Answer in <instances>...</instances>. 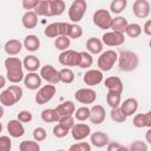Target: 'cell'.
I'll return each mask as SVG.
<instances>
[{
  "instance_id": "277c9868",
  "label": "cell",
  "mask_w": 151,
  "mask_h": 151,
  "mask_svg": "<svg viewBox=\"0 0 151 151\" xmlns=\"http://www.w3.org/2000/svg\"><path fill=\"white\" fill-rule=\"evenodd\" d=\"M87 4L85 0H74L68 8V18L72 24L79 22L86 13Z\"/></svg>"
},
{
  "instance_id": "1f68e13d",
  "label": "cell",
  "mask_w": 151,
  "mask_h": 151,
  "mask_svg": "<svg viewBox=\"0 0 151 151\" xmlns=\"http://www.w3.org/2000/svg\"><path fill=\"white\" fill-rule=\"evenodd\" d=\"M106 103L111 109H116L119 107L120 103H122V96L120 93H116L112 91H109L106 94Z\"/></svg>"
},
{
  "instance_id": "2e32d148",
  "label": "cell",
  "mask_w": 151,
  "mask_h": 151,
  "mask_svg": "<svg viewBox=\"0 0 151 151\" xmlns=\"http://www.w3.org/2000/svg\"><path fill=\"white\" fill-rule=\"evenodd\" d=\"M55 112L60 118H64V117H68V116H72L76 111V106H74V103L72 100H66L61 104H59L55 109Z\"/></svg>"
},
{
  "instance_id": "e575fe53",
  "label": "cell",
  "mask_w": 151,
  "mask_h": 151,
  "mask_svg": "<svg viewBox=\"0 0 151 151\" xmlns=\"http://www.w3.org/2000/svg\"><path fill=\"white\" fill-rule=\"evenodd\" d=\"M59 80L64 84H71L74 80V73L71 68L65 67L59 71Z\"/></svg>"
},
{
  "instance_id": "680465c9",
  "label": "cell",
  "mask_w": 151,
  "mask_h": 151,
  "mask_svg": "<svg viewBox=\"0 0 151 151\" xmlns=\"http://www.w3.org/2000/svg\"><path fill=\"white\" fill-rule=\"evenodd\" d=\"M118 151H129V147H126V146H120V147L118 149Z\"/></svg>"
},
{
  "instance_id": "4fadbf2b",
  "label": "cell",
  "mask_w": 151,
  "mask_h": 151,
  "mask_svg": "<svg viewBox=\"0 0 151 151\" xmlns=\"http://www.w3.org/2000/svg\"><path fill=\"white\" fill-rule=\"evenodd\" d=\"M103 72L99 71V70H88L85 72L84 77H83V80L86 85L88 86H96L98 84H100L103 81Z\"/></svg>"
},
{
  "instance_id": "9c48e42d",
  "label": "cell",
  "mask_w": 151,
  "mask_h": 151,
  "mask_svg": "<svg viewBox=\"0 0 151 151\" xmlns=\"http://www.w3.org/2000/svg\"><path fill=\"white\" fill-rule=\"evenodd\" d=\"M101 42H103V45L105 44L110 47L120 46L125 42V35L123 33H118V32H113V31L106 32L101 37Z\"/></svg>"
},
{
  "instance_id": "44dd1931",
  "label": "cell",
  "mask_w": 151,
  "mask_h": 151,
  "mask_svg": "<svg viewBox=\"0 0 151 151\" xmlns=\"http://www.w3.org/2000/svg\"><path fill=\"white\" fill-rule=\"evenodd\" d=\"M104 85L109 91L116 92V93H120L123 92V81L120 80V78L118 77H109L104 80Z\"/></svg>"
},
{
  "instance_id": "f1b7e54d",
  "label": "cell",
  "mask_w": 151,
  "mask_h": 151,
  "mask_svg": "<svg viewBox=\"0 0 151 151\" xmlns=\"http://www.w3.org/2000/svg\"><path fill=\"white\" fill-rule=\"evenodd\" d=\"M83 35V28L78 24L67 22L66 26V37L70 39H78Z\"/></svg>"
},
{
  "instance_id": "d4e9b609",
  "label": "cell",
  "mask_w": 151,
  "mask_h": 151,
  "mask_svg": "<svg viewBox=\"0 0 151 151\" xmlns=\"http://www.w3.org/2000/svg\"><path fill=\"white\" fill-rule=\"evenodd\" d=\"M22 67H25L28 72H37L38 68H40V60L33 54L26 55L22 60Z\"/></svg>"
},
{
  "instance_id": "f907efd6",
  "label": "cell",
  "mask_w": 151,
  "mask_h": 151,
  "mask_svg": "<svg viewBox=\"0 0 151 151\" xmlns=\"http://www.w3.org/2000/svg\"><path fill=\"white\" fill-rule=\"evenodd\" d=\"M8 90L14 94V97L17 98L18 101L22 98V88H21L19 85H11V86L8 87Z\"/></svg>"
},
{
  "instance_id": "30bf717a",
  "label": "cell",
  "mask_w": 151,
  "mask_h": 151,
  "mask_svg": "<svg viewBox=\"0 0 151 151\" xmlns=\"http://www.w3.org/2000/svg\"><path fill=\"white\" fill-rule=\"evenodd\" d=\"M76 100L79 101L80 104H92L96 101L97 99V92L90 87H84V88H79L76 93H74Z\"/></svg>"
},
{
  "instance_id": "ac0fdd59",
  "label": "cell",
  "mask_w": 151,
  "mask_h": 151,
  "mask_svg": "<svg viewBox=\"0 0 151 151\" xmlns=\"http://www.w3.org/2000/svg\"><path fill=\"white\" fill-rule=\"evenodd\" d=\"M119 109L122 110V112L125 114V117H130L132 114H134L138 110V101L134 98H127L125 99L123 103H120Z\"/></svg>"
},
{
  "instance_id": "6da1fadb",
  "label": "cell",
  "mask_w": 151,
  "mask_h": 151,
  "mask_svg": "<svg viewBox=\"0 0 151 151\" xmlns=\"http://www.w3.org/2000/svg\"><path fill=\"white\" fill-rule=\"evenodd\" d=\"M6 67V79L12 84H19L24 80L22 61L17 57H8L5 60Z\"/></svg>"
},
{
  "instance_id": "681fc988",
  "label": "cell",
  "mask_w": 151,
  "mask_h": 151,
  "mask_svg": "<svg viewBox=\"0 0 151 151\" xmlns=\"http://www.w3.org/2000/svg\"><path fill=\"white\" fill-rule=\"evenodd\" d=\"M58 124H60L61 126H64V127L67 129V130H71L76 123H74V118H73L72 116H68V117L60 118V119L58 120Z\"/></svg>"
},
{
  "instance_id": "7a4b0ae2",
  "label": "cell",
  "mask_w": 151,
  "mask_h": 151,
  "mask_svg": "<svg viewBox=\"0 0 151 151\" xmlns=\"http://www.w3.org/2000/svg\"><path fill=\"white\" fill-rule=\"evenodd\" d=\"M139 65V58L137 53L132 51H122L118 55V66L120 71L131 72L134 71Z\"/></svg>"
},
{
  "instance_id": "7bdbcfd3",
  "label": "cell",
  "mask_w": 151,
  "mask_h": 151,
  "mask_svg": "<svg viewBox=\"0 0 151 151\" xmlns=\"http://www.w3.org/2000/svg\"><path fill=\"white\" fill-rule=\"evenodd\" d=\"M46 137H47V132L44 127L38 126L33 130V138H34L35 142H42V140L46 139Z\"/></svg>"
},
{
  "instance_id": "d6986e66",
  "label": "cell",
  "mask_w": 151,
  "mask_h": 151,
  "mask_svg": "<svg viewBox=\"0 0 151 151\" xmlns=\"http://www.w3.org/2000/svg\"><path fill=\"white\" fill-rule=\"evenodd\" d=\"M132 124L134 127H138V129H143V127L151 129V112L149 111L146 113L134 114Z\"/></svg>"
},
{
  "instance_id": "cb8c5ba5",
  "label": "cell",
  "mask_w": 151,
  "mask_h": 151,
  "mask_svg": "<svg viewBox=\"0 0 151 151\" xmlns=\"http://www.w3.org/2000/svg\"><path fill=\"white\" fill-rule=\"evenodd\" d=\"M103 42L98 38H90L86 41V50L87 52L92 54H100L103 52Z\"/></svg>"
},
{
  "instance_id": "f5cc1de1",
  "label": "cell",
  "mask_w": 151,
  "mask_h": 151,
  "mask_svg": "<svg viewBox=\"0 0 151 151\" xmlns=\"http://www.w3.org/2000/svg\"><path fill=\"white\" fill-rule=\"evenodd\" d=\"M122 145L117 142H109L107 143V151H118V149Z\"/></svg>"
},
{
  "instance_id": "7c38bea8",
  "label": "cell",
  "mask_w": 151,
  "mask_h": 151,
  "mask_svg": "<svg viewBox=\"0 0 151 151\" xmlns=\"http://www.w3.org/2000/svg\"><path fill=\"white\" fill-rule=\"evenodd\" d=\"M70 132L74 140H83L91 134V127L85 123H79V124H74L73 127L70 130Z\"/></svg>"
},
{
  "instance_id": "9f6ffc18",
  "label": "cell",
  "mask_w": 151,
  "mask_h": 151,
  "mask_svg": "<svg viewBox=\"0 0 151 151\" xmlns=\"http://www.w3.org/2000/svg\"><path fill=\"white\" fill-rule=\"evenodd\" d=\"M145 138H146V143H151V129H149V130L146 131Z\"/></svg>"
},
{
  "instance_id": "d6a6232c",
  "label": "cell",
  "mask_w": 151,
  "mask_h": 151,
  "mask_svg": "<svg viewBox=\"0 0 151 151\" xmlns=\"http://www.w3.org/2000/svg\"><path fill=\"white\" fill-rule=\"evenodd\" d=\"M40 117H41L42 122H45V123H58V120H59V117H58V114H57L54 109H45V110H42Z\"/></svg>"
},
{
  "instance_id": "db71d44e",
  "label": "cell",
  "mask_w": 151,
  "mask_h": 151,
  "mask_svg": "<svg viewBox=\"0 0 151 151\" xmlns=\"http://www.w3.org/2000/svg\"><path fill=\"white\" fill-rule=\"evenodd\" d=\"M142 29H143V32H144L146 35H151V20H150V19L145 21V24H144V26H143Z\"/></svg>"
},
{
  "instance_id": "9a60e30c",
  "label": "cell",
  "mask_w": 151,
  "mask_h": 151,
  "mask_svg": "<svg viewBox=\"0 0 151 151\" xmlns=\"http://www.w3.org/2000/svg\"><path fill=\"white\" fill-rule=\"evenodd\" d=\"M24 85L28 90H38L41 86V77L37 72H28L24 77Z\"/></svg>"
},
{
  "instance_id": "8d00e7d4",
  "label": "cell",
  "mask_w": 151,
  "mask_h": 151,
  "mask_svg": "<svg viewBox=\"0 0 151 151\" xmlns=\"http://www.w3.org/2000/svg\"><path fill=\"white\" fill-rule=\"evenodd\" d=\"M20 151H40V145L35 140H22L19 145Z\"/></svg>"
},
{
  "instance_id": "c3c4849f",
  "label": "cell",
  "mask_w": 151,
  "mask_h": 151,
  "mask_svg": "<svg viewBox=\"0 0 151 151\" xmlns=\"http://www.w3.org/2000/svg\"><path fill=\"white\" fill-rule=\"evenodd\" d=\"M17 119L20 122V123H29L32 119H33V116H32V112L31 111H27V110H22L18 113V117Z\"/></svg>"
},
{
  "instance_id": "52a82bcc",
  "label": "cell",
  "mask_w": 151,
  "mask_h": 151,
  "mask_svg": "<svg viewBox=\"0 0 151 151\" xmlns=\"http://www.w3.org/2000/svg\"><path fill=\"white\" fill-rule=\"evenodd\" d=\"M39 76L41 77V79L46 80L51 85H57L58 83H60V80H59V71H57L54 68V66H52V65H44L40 68Z\"/></svg>"
},
{
  "instance_id": "91938a15",
  "label": "cell",
  "mask_w": 151,
  "mask_h": 151,
  "mask_svg": "<svg viewBox=\"0 0 151 151\" xmlns=\"http://www.w3.org/2000/svg\"><path fill=\"white\" fill-rule=\"evenodd\" d=\"M1 131H2V124L0 123V132H1Z\"/></svg>"
},
{
  "instance_id": "603a6c76",
  "label": "cell",
  "mask_w": 151,
  "mask_h": 151,
  "mask_svg": "<svg viewBox=\"0 0 151 151\" xmlns=\"http://www.w3.org/2000/svg\"><path fill=\"white\" fill-rule=\"evenodd\" d=\"M90 142L93 146L96 147H103L105 145H107V143L110 142L109 140V136L105 133V132H101V131H97V132H93L91 136H90Z\"/></svg>"
},
{
  "instance_id": "e0dca14e",
  "label": "cell",
  "mask_w": 151,
  "mask_h": 151,
  "mask_svg": "<svg viewBox=\"0 0 151 151\" xmlns=\"http://www.w3.org/2000/svg\"><path fill=\"white\" fill-rule=\"evenodd\" d=\"M7 132L9 133L11 137L13 138H19L22 137L25 133V127L22 123H20L18 119H12L7 123Z\"/></svg>"
},
{
  "instance_id": "5bb4252c",
  "label": "cell",
  "mask_w": 151,
  "mask_h": 151,
  "mask_svg": "<svg viewBox=\"0 0 151 151\" xmlns=\"http://www.w3.org/2000/svg\"><path fill=\"white\" fill-rule=\"evenodd\" d=\"M106 118V112H105V109L101 106V105H93L91 109H90V122L98 125V124H101Z\"/></svg>"
},
{
  "instance_id": "7402d4cb",
  "label": "cell",
  "mask_w": 151,
  "mask_h": 151,
  "mask_svg": "<svg viewBox=\"0 0 151 151\" xmlns=\"http://www.w3.org/2000/svg\"><path fill=\"white\" fill-rule=\"evenodd\" d=\"M129 22H127V19L122 17V15H117L114 18H112L111 20V25H110V28L113 31V32H118V33H123L125 32L126 27H127Z\"/></svg>"
},
{
  "instance_id": "b9f144b4",
  "label": "cell",
  "mask_w": 151,
  "mask_h": 151,
  "mask_svg": "<svg viewBox=\"0 0 151 151\" xmlns=\"http://www.w3.org/2000/svg\"><path fill=\"white\" fill-rule=\"evenodd\" d=\"M110 117L113 122L116 123H124L126 120V117L125 114L122 112V110L119 107H116V109H111V112H110Z\"/></svg>"
},
{
  "instance_id": "6f0895ef",
  "label": "cell",
  "mask_w": 151,
  "mask_h": 151,
  "mask_svg": "<svg viewBox=\"0 0 151 151\" xmlns=\"http://www.w3.org/2000/svg\"><path fill=\"white\" fill-rule=\"evenodd\" d=\"M4 113H5V111H4V107H2V105H0V119L2 118Z\"/></svg>"
},
{
  "instance_id": "4316f807",
  "label": "cell",
  "mask_w": 151,
  "mask_h": 151,
  "mask_svg": "<svg viewBox=\"0 0 151 151\" xmlns=\"http://www.w3.org/2000/svg\"><path fill=\"white\" fill-rule=\"evenodd\" d=\"M22 46H24L27 51H29V52H35V51H38L39 47H40V40H39V38H38L37 35H34V34H28V35L25 37L24 42H22Z\"/></svg>"
},
{
  "instance_id": "ee69618b",
  "label": "cell",
  "mask_w": 151,
  "mask_h": 151,
  "mask_svg": "<svg viewBox=\"0 0 151 151\" xmlns=\"http://www.w3.org/2000/svg\"><path fill=\"white\" fill-rule=\"evenodd\" d=\"M67 151H91V145L86 142H79V143L72 144Z\"/></svg>"
},
{
  "instance_id": "4dcf8cb0",
  "label": "cell",
  "mask_w": 151,
  "mask_h": 151,
  "mask_svg": "<svg viewBox=\"0 0 151 151\" xmlns=\"http://www.w3.org/2000/svg\"><path fill=\"white\" fill-rule=\"evenodd\" d=\"M0 103L4 106H13L15 103H18V100L14 97V94L8 88H6L0 93Z\"/></svg>"
},
{
  "instance_id": "ffe728a7",
  "label": "cell",
  "mask_w": 151,
  "mask_h": 151,
  "mask_svg": "<svg viewBox=\"0 0 151 151\" xmlns=\"http://www.w3.org/2000/svg\"><path fill=\"white\" fill-rule=\"evenodd\" d=\"M4 50H5V52H6L8 55H11V57L17 55V54H19V53L21 52V50H22V42H21L20 40H18V39L7 40L6 44H5V46H4Z\"/></svg>"
},
{
  "instance_id": "d590c367",
  "label": "cell",
  "mask_w": 151,
  "mask_h": 151,
  "mask_svg": "<svg viewBox=\"0 0 151 151\" xmlns=\"http://www.w3.org/2000/svg\"><path fill=\"white\" fill-rule=\"evenodd\" d=\"M44 34L47 38H58V37H60L59 22H52V24L47 25L44 29Z\"/></svg>"
},
{
  "instance_id": "11a10c76",
  "label": "cell",
  "mask_w": 151,
  "mask_h": 151,
  "mask_svg": "<svg viewBox=\"0 0 151 151\" xmlns=\"http://www.w3.org/2000/svg\"><path fill=\"white\" fill-rule=\"evenodd\" d=\"M5 85H6V78L0 74V88L5 87Z\"/></svg>"
},
{
  "instance_id": "8fae6325",
  "label": "cell",
  "mask_w": 151,
  "mask_h": 151,
  "mask_svg": "<svg viewBox=\"0 0 151 151\" xmlns=\"http://www.w3.org/2000/svg\"><path fill=\"white\" fill-rule=\"evenodd\" d=\"M133 14L139 19H145L150 14V2L147 0H136L132 5Z\"/></svg>"
},
{
  "instance_id": "8992f818",
  "label": "cell",
  "mask_w": 151,
  "mask_h": 151,
  "mask_svg": "<svg viewBox=\"0 0 151 151\" xmlns=\"http://www.w3.org/2000/svg\"><path fill=\"white\" fill-rule=\"evenodd\" d=\"M111 13L107 9H97L93 13V24L101 28V29H109L111 25Z\"/></svg>"
},
{
  "instance_id": "83f0119b",
  "label": "cell",
  "mask_w": 151,
  "mask_h": 151,
  "mask_svg": "<svg viewBox=\"0 0 151 151\" xmlns=\"http://www.w3.org/2000/svg\"><path fill=\"white\" fill-rule=\"evenodd\" d=\"M66 5L63 0H50V17L61 15L65 12Z\"/></svg>"
},
{
  "instance_id": "f546056e",
  "label": "cell",
  "mask_w": 151,
  "mask_h": 151,
  "mask_svg": "<svg viewBox=\"0 0 151 151\" xmlns=\"http://www.w3.org/2000/svg\"><path fill=\"white\" fill-rule=\"evenodd\" d=\"M33 12L37 17H50V0H39Z\"/></svg>"
},
{
  "instance_id": "94428289",
  "label": "cell",
  "mask_w": 151,
  "mask_h": 151,
  "mask_svg": "<svg viewBox=\"0 0 151 151\" xmlns=\"http://www.w3.org/2000/svg\"><path fill=\"white\" fill-rule=\"evenodd\" d=\"M57 151H65V150H61V149H60V150H57Z\"/></svg>"
},
{
  "instance_id": "7dc6e473",
  "label": "cell",
  "mask_w": 151,
  "mask_h": 151,
  "mask_svg": "<svg viewBox=\"0 0 151 151\" xmlns=\"http://www.w3.org/2000/svg\"><path fill=\"white\" fill-rule=\"evenodd\" d=\"M12 140L8 136H0V151H11Z\"/></svg>"
},
{
  "instance_id": "f6af8a7d",
  "label": "cell",
  "mask_w": 151,
  "mask_h": 151,
  "mask_svg": "<svg viewBox=\"0 0 151 151\" xmlns=\"http://www.w3.org/2000/svg\"><path fill=\"white\" fill-rule=\"evenodd\" d=\"M147 144L142 140H134L129 147V151H147Z\"/></svg>"
},
{
  "instance_id": "5b68a950",
  "label": "cell",
  "mask_w": 151,
  "mask_h": 151,
  "mask_svg": "<svg viewBox=\"0 0 151 151\" xmlns=\"http://www.w3.org/2000/svg\"><path fill=\"white\" fill-rule=\"evenodd\" d=\"M55 92H57V88H55L54 85H51V84L44 85L42 87H40L38 90V92H37V94L34 97V100H35L37 104L44 105V104L48 103L50 100H52V98L54 97Z\"/></svg>"
},
{
  "instance_id": "60d3db41",
  "label": "cell",
  "mask_w": 151,
  "mask_h": 151,
  "mask_svg": "<svg viewBox=\"0 0 151 151\" xmlns=\"http://www.w3.org/2000/svg\"><path fill=\"white\" fill-rule=\"evenodd\" d=\"M76 119L79 122H85L90 118V109L87 106H80L74 111Z\"/></svg>"
},
{
  "instance_id": "f35d334b",
  "label": "cell",
  "mask_w": 151,
  "mask_h": 151,
  "mask_svg": "<svg viewBox=\"0 0 151 151\" xmlns=\"http://www.w3.org/2000/svg\"><path fill=\"white\" fill-rule=\"evenodd\" d=\"M70 45H71V39L67 38V37H63V35H61V37L55 38V40H54V46H55V48L59 50V51H61V52L68 50Z\"/></svg>"
},
{
  "instance_id": "ba28073f",
  "label": "cell",
  "mask_w": 151,
  "mask_h": 151,
  "mask_svg": "<svg viewBox=\"0 0 151 151\" xmlns=\"http://www.w3.org/2000/svg\"><path fill=\"white\" fill-rule=\"evenodd\" d=\"M58 60L63 66H78L79 65V52L74 50H66L59 54Z\"/></svg>"
},
{
  "instance_id": "3957f363",
  "label": "cell",
  "mask_w": 151,
  "mask_h": 151,
  "mask_svg": "<svg viewBox=\"0 0 151 151\" xmlns=\"http://www.w3.org/2000/svg\"><path fill=\"white\" fill-rule=\"evenodd\" d=\"M117 60H118V53L116 51L107 50V51L101 52L98 57V60H97V65L99 67V71H101V72L110 71L114 66Z\"/></svg>"
},
{
  "instance_id": "ab89813d",
  "label": "cell",
  "mask_w": 151,
  "mask_h": 151,
  "mask_svg": "<svg viewBox=\"0 0 151 151\" xmlns=\"http://www.w3.org/2000/svg\"><path fill=\"white\" fill-rule=\"evenodd\" d=\"M126 5H127L126 0H113L110 4V11L114 14H119L126 8Z\"/></svg>"
},
{
  "instance_id": "74e56055",
  "label": "cell",
  "mask_w": 151,
  "mask_h": 151,
  "mask_svg": "<svg viewBox=\"0 0 151 151\" xmlns=\"http://www.w3.org/2000/svg\"><path fill=\"white\" fill-rule=\"evenodd\" d=\"M124 33H126V35H129L130 38H138L142 34V26L136 22L129 24Z\"/></svg>"
},
{
  "instance_id": "484cf974",
  "label": "cell",
  "mask_w": 151,
  "mask_h": 151,
  "mask_svg": "<svg viewBox=\"0 0 151 151\" xmlns=\"http://www.w3.org/2000/svg\"><path fill=\"white\" fill-rule=\"evenodd\" d=\"M21 22H22V26L25 28L32 29L38 24V17H37V14L33 11H26L24 13L22 18H21Z\"/></svg>"
},
{
  "instance_id": "836d02e7",
  "label": "cell",
  "mask_w": 151,
  "mask_h": 151,
  "mask_svg": "<svg viewBox=\"0 0 151 151\" xmlns=\"http://www.w3.org/2000/svg\"><path fill=\"white\" fill-rule=\"evenodd\" d=\"M93 64V58L88 52L81 51L79 52V67L80 68H90Z\"/></svg>"
},
{
  "instance_id": "bcb514c9",
  "label": "cell",
  "mask_w": 151,
  "mask_h": 151,
  "mask_svg": "<svg viewBox=\"0 0 151 151\" xmlns=\"http://www.w3.org/2000/svg\"><path fill=\"white\" fill-rule=\"evenodd\" d=\"M52 131H53V136L57 137V138H64V137H66V136L70 133V130L65 129V127L61 126L60 124H57V125L53 127Z\"/></svg>"
},
{
  "instance_id": "816d5d0a",
  "label": "cell",
  "mask_w": 151,
  "mask_h": 151,
  "mask_svg": "<svg viewBox=\"0 0 151 151\" xmlns=\"http://www.w3.org/2000/svg\"><path fill=\"white\" fill-rule=\"evenodd\" d=\"M38 1H39V0H24V1H22V7H24V9L32 11V9L35 8Z\"/></svg>"
}]
</instances>
